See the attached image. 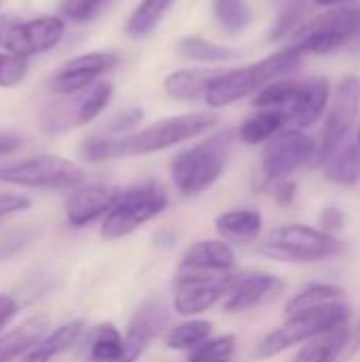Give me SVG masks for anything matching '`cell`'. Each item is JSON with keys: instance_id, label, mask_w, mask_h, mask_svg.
Here are the masks:
<instances>
[{"instance_id": "24", "label": "cell", "mask_w": 360, "mask_h": 362, "mask_svg": "<svg viewBox=\"0 0 360 362\" xmlns=\"http://www.w3.org/2000/svg\"><path fill=\"white\" fill-rule=\"evenodd\" d=\"M350 327L333 329L325 335H318L299 350L291 362H337L344 358V352L350 344Z\"/></svg>"}, {"instance_id": "15", "label": "cell", "mask_w": 360, "mask_h": 362, "mask_svg": "<svg viewBox=\"0 0 360 362\" xmlns=\"http://www.w3.org/2000/svg\"><path fill=\"white\" fill-rule=\"evenodd\" d=\"M170 308L161 297H149L138 305L127 322L125 333V354L119 362H136L155 337L163 333L170 325Z\"/></svg>"}, {"instance_id": "18", "label": "cell", "mask_w": 360, "mask_h": 362, "mask_svg": "<svg viewBox=\"0 0 360 362\" xmlns=\"http://www.w3.org/2000/svg\"><path fill=\"white\" fill-rule=\"evenodd\" d=\"M223 68H191V70H176L166 76L163 87L170 98L180 102H197L204 100L212 85L223 76Z\"/></svg>"}, {"instance_id": "26", "label": "cell", "mask_w": 360, "mask_h": 362, "mask_svg": "<svg viewBox=\"0 0 360 362\" xmlns=\"http://www.w3.org/2000/svg\"><path fill=\"white\" fill-rule=\"evenodd\" d=\"M83 327L85 325L81 320H72V322L55 329L53 333L42 337L38 344H34V348L21 356V362H51L57 354L66 352L70 346L76 344V339L83 333Z\"/></svg>"}, {"instance_id": "19", "label": "cell", "mask_w": 360, "mask_h": 362, "mask_svg": "<svg viewBox=\"0 0 360 362\" xmlns=\"http://www.w3.org/2000/svg\"><path fill=\"white\" fill-rule=\"evenodd\" d=\"M331 102V89L327 78L301 81V89L289 108V117L297 127H312Z\"/></svg>"}, {"instance_id": "10", "label": "cell", "mask_w": 360, "mask_h": 362, "mask_svg": "<svg viewBox=\"0 0 360 362\" xmlns=\"http://www.w3.org/2000/svg\"><path fill=\"white\" fill-rule=\"evenodd\" d=\"M64 30L66 23L57 15L0 21V49L28 59L57 47L64 38Z\"/></svg>"}, {"instance_id": "6", "label": "cell", "mask_w": 360, "mask_h": 362, "mask_svg": "<svg viewBox=\"0 0 360 362\" xmlns=\"http://www.w3.org/2000/svg\"><path fill=\"white\" fill-rule=\"evenodd\" d=\"M170 204L168 191L159 182H140L125 189L115 208L104 216L100 235L106 242L121 240L144 223L159 216Z\"/></svg>"}, {"instance_id": "25", "label": "cell", "mask_w": 360, "mask_h": 362, "mask_svg": "<svg viewBox=\"0 0 360 362\" xmlns=\"http://www.w3.org/2000/svg\"><path fill=\"white\" fill-rule=\"evenodd\" d=\"M263 227V216L259 210L244 208V210H229L216 218V231L231 242L246 244L259 238Z\"/></svg>"}, {"instance_id": "30", "label": "cell", "mask_w": 360, "mask_h": 362, "mask_svg": "<svg viewBox=\"0 0 360 362\" xmlns=\"http://www.w3.org/2000/svg\"><path fill=\"white\" fill-rule=\"evenodd\" d=\"M172 4L174 0H142L127 19V25H125L127 36L132 38L149 36L159 25V21L163 19V15L168 13Z\"/></svg>"}, {"instance_id": "41", "label": "cell", "mask_w": 360, "mask_h": 362, "mask_svg": "<svg viewBox=\"0 0 360 362\" xmlns=\"http://www.w3.org/2000/svg\"><path fill=\"white\" fill-rule=\"evenodd\" d=\"M25 144V138L17 132H0V155H11Z\"/></svg>"}, {"instance_id": "28", "label": "cell", "mask_w": 360, "mask_h": 362, "mask_svg": "<svg viewBox=\"0 0 360 362\" xmlns=\"http://www.w3.org/2000/svg\"><path fill=\"white\" fill-rule=\"evenodd\" d=\"M176 51L182 59L189 62H202V64H223V62H233L242 53L231 47L216 45L212 40H206L202 36H185L178 40Z\"/></svg>"}, {"instance_id": "5", "label": "cell", "mask_w": 360, "mask_h": 362, "mask_svg": "<svg viewBox=\"0 0 360 362\" xmlns=\"http://www.w3.org/2000/svg\"><path fill=\"white\" fill-rule=\"evenodd\" d=\"M350 316H352L350 305L342 301L289 316V320L282 327L274 329L261 339V344L255 350V358H274L297 344L310 341L333 329L346 327Z\"/></svg>"}, {"instance_id": "44", "label": "cell", "mask_w": 360, "mask_h": 362, "mask_svg": "<svg viewBox=\"0 0 360 362\" xmlns=\"http://www.w3.org/2000/svg\"><path fill=\"white\" fill-rule=\"evenodd\" d=\"M360 348V320L359 325L350 331V344H348V348H346V352H344V358L342 361H348V358H352L354 354H356V350Z\"/></svg>"}, {"instance_id": "27", "label": "cell", "mask_w": 360, "mask_h": 362, "mask_svg": "<svg viewBox=\"0 0 360 362\" xmlns=\"http://www.w3.org/2000/svg\"><path fill=\"white\" fill-rule=\"evenodd\" d=\"M125 354V337L117 331L115 325L102 322L91 331L87 341V362H119Z\"/></svg>"}, {"instance_id": "47", "label": "cell", "mask_w": 360, "mask_h": 362, "mask_svg": "<svg viewBox=\"0 0 360 362\" xmlns=\"http://www.w3.org/2000/svg\"><path fill=\"white\" fill-rule=\"evenodd\" d=\"M2 4H4V0H0V6H2Z\"/></svg>"}, {"instance_id": "14", "label": "cell", "mask_w": 360, "mask_h": 362, "mask_svg": "<svg viewBox=\"0 0 360 362\" xmlns=\"http://www.w3.org/2000/svg\"><path fill=\"white\" fill-rule=\"evenodd\" d=\"M119 64V55L112 51H91L76 55L62 64L51 76H49V91L57 95H72L79 93L93 83H98L106 72H110Z\"/></svg>"}, {"instance_id": "11", "label": "cell", "mask_w": 360, "mask_h": 362, "mask_svg": "<svg viewBox=\"0 0 360 362\" xmlns=\"http://www.w3.org/2000/svg\"><path fill=\"white\" fill-rule=\"evenodd\" d=\"M233 280L236 276H227V272H180L174 310L180 316H197L227 297Z\"/></svg>"}, {"instance_id": "33", "label": "cell", "mask_w": 360, "mask_h": 362, "mask_svg": "<svg viewBox=\"0 0 360 362\" xmlns=\"http://www.w3.org/2000/svg\"><path fill=\"white\" fill-rule=\"evenodd\" d=\"M301 89V81H274L255 93L252 106L257 108H282L293 104Z\"/></svg>"}, {"instance_id": "37", "label": "cell", "mask_w": 360, "mask_h": 362, "mask_svg": "<svg viewBox=\"0 0 360 362\" xmlns=\"http://www.w3.org/2000/svg\"><path fill=\"white\" fill-rule=\"evenodd\" d=\"M106 0H64L62 13H64V17H68L72 21H87L100 11V6Z\"/></svg>"}, {"instance_id": "8", "label": "cell", "mask_w": 360, "mask_h": 362, "mask_svg": "<svg viewBox=\"0 0 360 362\" xmlns=\"http://www.w3.org/2000/svg\"><path fill=\"white\" fill-rule=\"evenodd\" d=\"M115 87L108 81H98L91 87L72 93V95H62L59 100L47 104L38 117V125L42 132L57 136L68 129L81 127L91 123L112 100Z\"/></svg>"}, {"instance_id": "34", "label": "cell", "mask_w": 360, "mask_h": 362, "mask_svg": "<svg viewBox=\"0 0 360 362\" xmlns=\"http://www.w3.org/2000/svg\"><path fill=\"white\" fill-rule=\"evenodd\" d=\"M306 15H308V0H286L276 23L269 30V40H280L284 36L295 34L303 25Z\"/></svg>"}, {"instance_id": "40", "label": "cell", "mask_w": 360, "mask_h": 362, "mask_svg": "<svg viewBox=\"0 0 360 362\" xmlns=\"http://www.w3.org/2000/svg\"><path fill=\"white\" fill-rule=\"evenodd\" d=\"M274 197L280 206H291L297 197V182L293 180H282L274 189Z\"/></svg>"}, {"instance_id": "43", "label": "cell", "mask_w": 360, "mask_h": 362, "mask_svg": "<svg viewBox=\"0 0 360 362\" xmlns=\"http://www.w3.org/2000/svg\"><path fill=\"white\" fill-rule=\"evenodd\" d=\"M17 310H19V305L13 297L0 295V331L11 322V318L17 314Z\"/></svg>"}, {"instance_id": "1", "label": "cell", "mask_w": 360, "mask_h": 362, "mask_svg": "<svg viewBox=\"0 0 360 362\" xmlns=\"http://www.w3.org/2000/svg\"><path fill=\"white\" fill-rule=\"evenodd\" d=\"M216 125V117L210 112H189L159 119L144 129L125 134V136H93L81 144L83 159L98 163L119 157H136L159 153L172 148L180 142H187L195 136L206 134Z\"/></svg>"}, {"instance_id": "22", "label": "cell", "mask_w": 360, "mask_h": 362, "mask_svg": "<svg viewBox=\"0 0 360 362\" xmlns=\"http://www.w3.org/2000/svg\"><path fill=\"white\" fill-rule=\"evenodd\" d=\"M325 176L335 185H356L360 180V146L356 140L346 138L325 161Z\"/></svg>"}, {"instance_id": "3", "label": "cell", "mask_w": 360, "mask_h": 362, "mask_svg": "<svg viewBox=\"0 0 360 362\" xmlns=\"http://www.w3.org/2000/svg\"><path fill=\"white\" fill-rule=\"evenodd\" d=\"M231 144L233 132H221L206 142L178 153L170 163L174 187L185 195H197L212 187L225 170Z\"/></svg>"}, {"instance_id": "39", "label": "cell", "mask_w": 360, "mask_h": 362, "mask_svg": "<svg viewBox=\"0 0 360 362\" xmlns=\"http://www.w3.org/2000/svg\"><path fill=\"white\" fill-rule=\"evenodd\" d=\"M30 208V199L25 195H17V193H0V218L6 214H15L21 210Z\"/></svg>"}, {"instance_id": "13", "label": "cell", "mask_w": 360, "mask_h": 362, "mask_svg": "<svg viewBox=\"0 0 360 362\" xmlns=\"http://www.w3.org/2000/svg\"><path fill=\"white\" fill-rule=\"evenodd\" d=\"M316 153V142L301 129H282L263 151V180L274 182L291 176Z\"/></svg>"}, {"instance_id": "20", "label": "cell", "mask_w": 360, "mask_h": 362, "mask_svg": "<svg viewBox=\"0 0 360 362\" xmlns=\"http://www.w3.org/2000/svg\"><path fill=\"white\" fill-rule=\"evenodd\" d=\"M236 265V255L229 244L221 240L197 242L185 250L180 272H229Z\"/></svg>"}, {"instance_id": "36", "label": "cell", "mask_w": 360, "mask_h": 362, "mask_svg": "<svg viewBox=\"0 0 360 362\" xmlns=\"http://www.w3.org/2000/svg\"><path fill=\"white\" fill-rule=\"evenodd\" d=\"M28 74V59L8 51H0V87H17Z\"/></svg>"}, {"instance_id": "23", "label": "cell", "mask_w": 360, "mask_h": 362, "mask_svg": "<svg viewBox=\"0 0 360 362\" xmlns=\"http://www.w3.org/2000/svg\"><path fill=\"white\" fill-rule=\"evenodd\" d=\"M289 121H291L289 110H284V108H263L261 112L248 117L240 125L238 138L244 144H252V146L263 144V142H269L274 136H278Z\"/></svg>"}, {"instance_id": "48", "label": "cell", "mask_w": 360, "mask_h": 362, "mask_svg": "<svg viewBox=\"0 0 360 362\" xmlns=\"http://www.w3.org/2000/svg\"><path fill=\"white\" fill-rule=\"evenodd\" d=\"M221 362H231V361H221Z\"/></svg>"}, {"instance_id": "2", "label": "cell", "mask_w": 360, "mask_h": 362, "mask_svg": "<svg viewBox=\"0 0 360 362\" xmlns=\"http://www.w3.org/2000/svg\"><path fill=\"white\" fill-rule=\"evenodd\" d=\"M301 57L303 55L297 49L286 47L282 51H276V53L250 64V66L225 70L223 76L208 91L206 104L212 108H223V106H229L246 95H252V93L261 91L265 85L274 83L278 76L297 68Z\"/></svg>"}, {"instance_id": "46", "label": "cell", "mask_w": 360, "mask_h": 362, "mask_svg": "<svg viewBox=\"0 0 360 362\" xmlns=\"http://www.w3.org/2000/svg\"><path fill=\"white\" fill-rule=\"evenodd\" d=\"M356 142H359V146H360V125H359V134H356Z\"/></svg>"}, {"instance_id": "16", "label": "cell", "mask_w": 360, "mask_h": 362, "mask_svg": "<svg viewBox=\"0 0 360 362\" xmlns=\"http://www.w3.org/2000/svg\"><path fill=\"white\" fill-rule=\"evenodd\" d=\"M121 189L112 185H87L79 189L66 204V218L72 227H85L100 216H106L121 197Z\"/></svg>"}, {"instance_id": "17", "label": "cell", "mask_w": 360, "mask_h": 362, "mask_svg": "<svg viewBox=\"0 0 360 362\" xmlns=\"http://www.w3.org/2000/svg\"><path fill=\"white\" fill-rule=\"evenodd\" d=\"M282 288V282L272 274H242L236 276L225 301L223 310L229 314L246 312L276 297Z\"/></svg>"}, {"instance_id": "12", "label": "cell", "mask_w": 360, "mask_h": 362, "mask_svg": "<svg viewBox=\"0 0 360 362\" xmlns=\"http://www.w3.org/2000/svg\"><path fill=\"white\" fill-rule=\"evenodd\" d=\"M360 110V78L354 74L344 76L337 87L333 89L329 112L323 127V144H320V159L325 161L350 134L352 125L356 123Z\"/></svg>"}, {"instance_id": "38", "label": "cell", "mask_w": 360, "mask_h": 362, "mask_svg": "<svg viewBox=\"0 0 360 362\" xmlns=\"http://www.w3.org/2000/svg\"><path fill=\"white\" fill-rule=\"evenodd\" d=\"M142 117H144V112L140 108H127L112 117V121L108 123V132L110 134H127L142 121Z\"/></svg>"}, {"instance_id": "42", "label": "cell", "mask_w": 360, "mask_h": 362, "mask_svg": "<svg viewBox=\"0 0 360 362\" xmlns=\"http://www.w3.org/2000/svg\"><path fill=\"white\" fill-rule=\"evenodd\" d=\"M318 223L325 229H342L344 227V212L337 210V208H325Z\"/></svg>"}, {"instance_id": "35", "label": "cell", "mask_w": 360, "mask_h": 362, "mask_svg": "<svg viewBox=\"0 0 360 362\" xmlns=\"http://www.w3.org/2000/svg\"><path fill=\"white\" fill-rule=\"evenodd\" d=\"M236 350V337L233 335H223L216 339H208L199 348H195L189 354L187 362H221L229 361Z\"/></svg>"}, {"instance_id": "21", "label": "cell", "mask_w": 360, "mask_h": 362, "mask_svg": "<svg viewBox=\"0 0 360 362\" xmlns=\"http://www.w3.org/2000/svg\"><path fill=\"white\" fill-rule=\"evenodd\" d=\"M49 327L47 316H34L28 322L19 325L11 333L0 337V362H13L21 358L28 350L34 348L45 337V331Z\"/></svg>"}, {"instance_id": "9", "label": "cell", "mask_w": 360, "mask_h": 362, "mask_svg": "<svg viewBox=\"0 0 360 362\" xmlns=\"http://www.w3.org/2000/svg\"><path fill=\"white\" fill-rule=\"evenodd\" d=\"M0 182L30 189H70L83 182V170L57 155H36L0 165Z\"/></svg>"}, {"instance_id": "4", "label": "cell", "mask_w": 360, "mask_h": 362, "mask_svg": "<svg viewBox=\"0 0 360 362\" xmlns=\"http://www.w3.org/2000/svg\"><path fill=\"white\" fill-rule=\"evenodd\" d=\"M301 55H329L342 49H360V6H337L308 19L291 40Z\"/></svg>"}, {"instance_id": "29", "label": "cell", "mask_w": 360, "mask_h": 362, "mask_svg": "<svg viewBox=\"0 0 360 362\" xmlns=\"http://www.w3.org/2000/svg\"><path fill=\"white\" fill-rule=\"evenodd\" d=\"M344 295H346V291L342 286H335V284H310L308 288L299 291L286 303V308H284L286 318L295 316V314H301V312H308V310L329 305V303H337V301L344 299Z\"/></svg>"}, {"instance_id": "31", "label": "cell", "mask_w": 360, "mask_h": 362, "mask_svg": "<svg viewBox=\"0 0 360 362\" xmlns=\"http://www.w3.org/2000/svg\"><path fill=\"white\" fill-rule=\"evenodd\" d=\"M212 335V322L208 320H189L168 331L166 346L170 350H187L193 352L202 344H206Z\"/></svg>"}, {"instance_id": "7", "label": "cell", "mask_w": 360, "mask_h": 362, "mask_svg": "<svg viewBox=\"0 0 360 362\" xmlns=\"http://www.w3.org/2000/svg\"><path fill=\"white\" fill-rule=\"evenodd\" d=\"M261 252L282 263H318L339 257L344 252V244L320 229L306 225H284L265 238Z\"/></svg>"}, {"instance_id": "45", "label": "cell", "mask_w": 360, "mask_h": 362, "mask_svg": "<svg viewBox=\"0 0 360 362\" xmlns=\"http://www.w3.org/2000/svg\"><path fill=\"white\" fill-rule=\"evenodd\" d=\"M314 4H318V6H335V4H339L342 0H312Z\"/></svg>"}, {"instance_id": "32", "label": "cell", "mask_w": 360, "mask_h": 362, "mask_svg": "<svg viewBox=\"0 0 360 362\" xmlns=\"http://www.w3.org/2000/svg\"><path fill=\"white\" fill-rule=\"evenodd\" d=\"M214 17L227 34L246 30L252 21V11L246 0H212Z\"/></svg>"}]
</instances>
